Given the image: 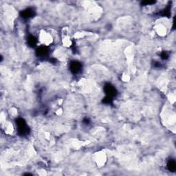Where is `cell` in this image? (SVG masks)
<instances>
[{
  "instance_id": "obj_1",
  "label": "cell",
  "mask_w": 176,
  "mask_h": 176,
  "mask_svg": "<svg viewBox=\"0 0 176 176\" xmlns=\"http://www.w3.org/2000/svg\"><path fill=\"white\" fill-rule=\"evenodd\" d=\"M105 92L107 93V94H108L110 96L114 95V93L116 92V89H114V88H113L111 85H107L105 87Z\"/></svg>"
},
{
  "instance_id": "obj_2",
  "label": "cell",
  "mask_w": 176,
  "mask_h": 176,
  "mask_svg": "<svg viewBox=\"0 0 176 176\" xmlns=\"http://www.w3.org/2000/svg\"><path fill=\"white\" fill-rule=\"evenodd\" d=\"M79 68H80V65L78 64V63H76V62L73 63L72 66H71V69L74 72H77L79 70Z\"/></svg>"
}]
</instances>
